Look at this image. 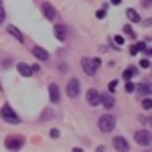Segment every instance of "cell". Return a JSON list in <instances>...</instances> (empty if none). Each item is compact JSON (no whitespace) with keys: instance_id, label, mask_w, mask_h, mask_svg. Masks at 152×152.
<instances>
[{"instance_id":"cell-1","label":"cell","mask_w":152,"mask_h":152,"mask_svg":"<svg viewBox=\"0 0 152 152\" xmlns=\"http://www.w3.org/2000/svg\"><path fill=\"white\" fill-rule=\"evenodd\" d=\"M99 59H91V57H83L81 59V69L85 71V75H95L97 73V69H99Z\"/></svg>"},{"instance_id":"cell-2","label":"cell","mask_w":152,"mask_h":152,"mask_svg":"<svg viewBox=\"0 0 152 152\" xmlns=\"http://www.w3.org/2000/svg\"><path fill=\"white\" fill-rule=\"evenodd\" d=\"M0 118L4 120V122H8V124H12V126H16V124H20V118L14 114V110H12L8 104H4L2 107H0Z\"/></svg>"},{"instance_id":"cell-3","label":"cell","mask_w":152,"mask_h":152,"mask_svg":"<svg viewBox=\"0 0 152 152\" xmlns=\"http://www.w3.org/2000/svg\"><path fill=\"white\" fill-rule=\"evenodd\" d=\"M97 124H99V130L105 132V134L116 128V120H114V116H110V114H104V116L99 118V122H97Z\"/></svg>"},{"instance_id":"cell-4","label":"cell","mask_w":152,"mask_h":152,"mask_svg":"<svg viewBox=\"0 0 152 152\" xmlns=\"http://www.w3.org/2000/svg\"><path fill=\"white\" fill-rule=\"evenodd\" d=\"M134 140L138 144H142V146H150V132L148 130H138L134 134Z\"/></svg>"},{"instance_id":"cell-5","label":"cell","mask_w":152,"mask_h":152,"mask_svg":"<svg viewBox=\"0 0 152 152\" xmlns=\"http://www.w3.org/2000/svg\"><path fill=\"white\" fill-rule=\"evenodd\" d=\"M67 95L69 97H77L79 95V81L77 79H69V83H67Z\"/></svg>"},{"instance_id":"cell-6","label":"cell","mask_w":152,"mask_h":152,"mask_svg":"<svg viewBox=\"0 0 152 152\" xmlns=\"http://www.w3.org/2000/svg\"><path fill=\"white\" fill-rule=\"evenodd\" d=\"M85 99H87V104L91 105V107L99 105V91H97V89H89L87 95H85Z\"/></svg>"},{"instance_id":"cell-7","label":"cell","mask_w":152,"mask_h":152,"mask_svg":"<svg viewBox=\"0 0 152 152\" xmlns=\"http://www.w3.org/2000/svg\"><path fill=\"white\" fill-rule=\"evenodd\" d=\"M4 146L8 150H18V148H23V138H6Z\"/></svg>"},{"instance_id":"cell-8","label":"cell","mask_w":152,"mask_h":152,"mask_svg":"<svg viewBox=\"0 0 152 152\" xmlns=\"http://www.w3.org/2000/svg\"><path fill=\"white\" fill-rule=\"evenodd\" d=\"M41 10H43V14L47 16L49 20H55V8H53V4H51V2H43Z\"/></svg>"},{"instance_id":"cell-9","label":"cell","mask_w":152,"mask_h":152,"mask_svg":"<svg viewBox=\"0 0 152 152\" xmlns=\"http://www.w3.org/2000/svg\"><path fill=\"white\" fill-rule=\"evenodd\" d=\"M49 99H51V104H59V85L57 83L49 85Z\"/></svg>"},{"instance_id":"cell-10","label":"cell","mask_w":152,"mask_h":152,"mask_svg":"<svg viewBox=\"0 0 152 152\" xmlns=\"http://www.w3.org/2000/svg\"><path fill=\"white\" fill-rule=\"evenodd\" d=\"M99 104L104 105V107H114L116 99H114V95H112V94H104V95H99Z\"/></svg>"},{"instance_id":"cell-11","label":"cell","mask_w":152,"mask_h":152,"mask_svg":"<svg viewBox=\"0 0 152 152\" xmlns=\"http://www.w3.org/2000/svg\"><path fill=\"white\" fill-rule=\"evenodd\" d=\"M53 33H55V37L59 39V43H63V41L67 39V31H65V26H63V24H55Z\"/></svg>"},{"instance_id":"cell-12","label":"cell","mask_w":152,"mask_h":152,"mask_svg":"<svg viewBox=\"0 0 152 152\" xmlns=\"http://www.w3.org/2000/svg\"><path fill=\"white\" fill-rule=\"evenodd\" d=\"M6 31H8V35L14 37L18 43H24V35L20 33V31H18V28H16V26H12V24H10V26H6Z\"/></svg>"},{"instance_id":"cell-13","label":"cell","mask_w":152,"mask_h":152,"mask_svg":"<svg viewBox=\"0 0 152 152\" xmlns=\"http://www.w3.org/2000/svg\"><path fill=\"white\" fill-rule=\"evenodd\" d=\"M16 69H18V73H20L23 77H31V75H33V67H31V65H26V63H18V65H16Z\"/></svg>"},{"instance_id":"cell-14","label":"cell","mask_w":152,"mask_h":152,"mask_svg":"<svg viewBox=\"0 0 152 152\" xmlns=\"http://www.w3.org/2000/svg\"><path fill=\"white\" fill-rule=\"evenodd\" d=\"M33 55H35L37 59H41V61H47L49 59V51H45L43 47H35L33 49Z\"/></svg>"},{"instance_id":"cell-15","label":"cell","mask_w":152,"mask_h":152,"mask_svg":"<svg viewBox=\"0 0 152 152\" xmlns=\"http://www.w3.org/2000/svg\"><path fill=\"white\" fill-rule=\"evenodd\" d=\"M114 148H116V150H124V152H126V150H128V142L118 136V138H114Z\"/></svg>"},{"instance_id":"cell-16","label":"cell","mask_w":152,"mask_h":152,"mask_svg":"<svg viewBox=\"0 0 152 152\" xmlns=\"http://www.w3.org/2000/svg\"><path fill=\"white\" fill-rule=\"evenodd\" d=\"M126 14H128V18L132 20V23H140V14L134 10V8H128V10H126Z\"/></svg>"},{"instance_id":"cell-17","label":"cell","mask_w":152,"mask_h":152,"mask_svg":"<svg viewBox=\"0 0 152 152\" xmlns=\"http://www.w3.org/2000/svg\"><path fill=\"white\" fill-rule=\"evenodd\" d=\"M136 89H138L142 95H150V85H148V83H140Z\"/></svg>"},{"instance_id":"cell-18","label":"cell","mask_w":152,"mask_h":152,"mask_svg":"<svg viewBox=\"0 0 152 152\" xmlns=\"http://www.w3.org/2000/svg\"><path fill=\"white\" fill-rule=\"evenodd\" d=\"M136 73H138V71L134 69V67H128V69L124 71V79H126V81H128V79H132V77H134V75H136Z\"/></svg>"},{"instance_id":"cell-19","label":"cell","mask_w":152,"mask_h":152,"mask_svg":"<svg viewBox=\"0 0 152 152\" xmlns=\"http://www.w3.org/2000/svg\"><path fill=\"white\" fill-rule=\"evenodd\" d=\"M142 107H144L146 112H148V110H150V107H152V102H150V97H148V95H146V99L142 102Z\"/></svg>"},{"instance_id":"cell-20","label":"cell","mask_w":152,"mask_h":152,"mask_svg":"<svg viewBox=\"0 0 152 152\" xmlns=\"http://www.w3.org/2000/svg\"><path fill=\"white\" fill-rule=\"evenodd\" d=\"M134 89H136V85H134V83H132V81L128 79V83H126V91H128V94H132Z\"/></svg>"},{"instance_id":"cell-21","label":"cell","mask_w":152,"mask_h":152,"mask_svg":"<svg viewBox=\"0 0 152 152\" xmlns=\"http://www.w3.org/2000/svg\"><path fill=\"white\" fill-rule=\"evenodd\" d=\"M105 10H107V8H99L95 16H97V18H105Z\"/></svg>"},{"instance_id":"cell-22","label":"cell","mask_w":152,"mask_h":152,"mask_svg":"<svg viewBox=\"0 0 152 152\" xmlns=\"http://www.w3.org/2000/svg\"><path fill=\"white\" fill-rule=\"evenodd\" d=\"M140 65L144 67V69H148V67H150V61H148V59H142V61H140Z\"/></svg>"},{"instance_id":"cell-23","label":"cell","mask_w":152,"mask_h":152,"mask_svg":"<svg viewBox=\"0 0 152 152\" xmlns=\"http://www.w3.org/2000/svg\"><path fill=\"white\" fill-rule=\"evenodd\" d=\"M4 16H6V12H4V8H2V4H0V24L4 23Z\"/></svg>"},{"instance_id":"cell-24","label":"cell","mask_w":152,"mask_h":152,"mask_svg":"<svg viewBox=\"0 0 152 152\" xmlns=\"http://www.w3.org/2000/svg\"><path fill=\"white\" fill-rule=\"evenodd\" d=\"M49 134H51V138H59V130H57V128H53Z\"/></svg>"},{"instance_id":"cell-25","label":"cell","mask_w":152,"mask_h":152,"mask_svg":"<svg viewBox=\"0 0 152 152\" xmlns=\"http://www.w3.org/2000/svg\"><path fill=\"white\" fill-rule=\"evenodd\" d=\"M114 41H116L118 45H124V39H122V37H114Z\"/></svg>"},{"instance_id":"cell-26","label":"cell","mask_w":152,"mask_h":152,"mask_svg":"<svg viewBox=\"0 0 152 152\" xmlns=\"http://www.w3.org/2000/svg\"><path fill=\"white\" fill-rule=\"evenodd\" d=\"M124 31H126V33H128L130 37H134V31H132V28H130V26H124Z\"/></svg>"},{"instance_id":"cell-27","label":"cell","mask_w":152,"mask_h":152,"mask_svg":"<svg viewBox=\"0 0 152 152\" xmlns=\"http://www.w3.org/2000/svg\"><path fill=\"white\" fill-rule=\"evenodd\" d=\"M116 85H118V81H112V83H110V91H114V89H116Z\"/></svg>"},{"instance_id":"cell-28","label":"cell","mask_w":152,"mask_h":152,"mask_svg":"<svg viewBox=\"0 0 152 152\" xmlns=\"http://www.w3.org/2000/svg\"><path fill=\"white\" fill-rule=\"evenodd\" d=\"M110 2H112V4H120L122 0H110Z\"/></svg>"},{"instance_id":"cell-29","label":"cell","mask_w":152,"mask_h":152,"mask_svg":"<svg viewBox=\"0 0 152 152\" xmlns=\"http://www.w3.org/2000/svg\"><path fill=\"white\" fill-rule=\"evenodd\" d=\"M0 91H2V83H0Z\"/></svg>"}]
</instances>
